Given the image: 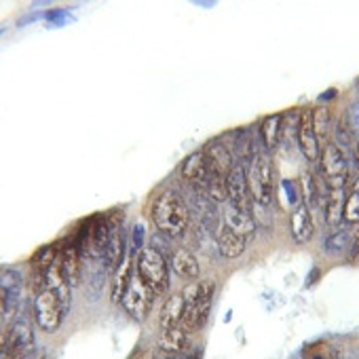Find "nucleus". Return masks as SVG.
<instances>
[{
    "instance_id": "0eeeda50",
    "label": "nucleus",
    "mask_w": 359,
    "mask_h": 359,
    "mask_svg": "<svg viewBox=\"0 0 359 359\" xmlns=\"http://www.w3.org/2000/svg\"><path fill=\"white\" fill-rule=\"evenodd\" d=\"M13 359L34 351V327L28 315H18L7 330V348Z\"/></svg>"
},
{
    "instance_id": "f3484780",
    "label": "nucleus",
    "mask_w": 359,
    "mask_h": 359,
    "mask_svg": "<svg viewBox=\"0 0 359 359\" xmlns=\"http://www.w3.org/2000/svg\"><path fill=\"white\" fill-rule=\"evenodd\" d=\"M203 152H205V156H208V161H210L214 171H218L222 175H229V171L235 165V154H233V150L226 144H222L220 140H214V142H210L205 146Z\"/></svg>"
},
{
    "instance_id": "79ce46f5",
    "label": "nucleus",
    "mask_w": 359,
    "mask_h": 359,
    "mask_svg": "<svg viewBox=\"0 0 359 359\" xmlns=\"http://www.w3.org/2000/svg\"><path fill=\"white\" fill-rule=\"evenodd\" d=\"M169 359H175V357H173V355H171V357H169Z\"/></svg>"
},
{
    "instance_id": "a211bd4d",
    "label": "nucleus",
    "mask_w": 359,
    "mask_h": 359,
    "mask_svg": "<svg viewBox=\"0 0 359 359\" xmlns=\"http://www.w3.org/2000/svg\"><path fill=\"white\" fill-rule=\"evenodd\" d=\"M184 311H187L184 296H182V294H171V296L163 302V309H161V315H158V325H161L163 330L177 327L180 323H182Z\"/></svg>"
},
{
    "instance_id": "9d476101",
    "label": "nucleus",
    "mask_w": 359,
    "mask_h": 359,
    "mask_svg": "<svg viewBox=\"0 0 359 359\" xmlns=\"http://www.w3.org/2000/svg\"><path fill=\"white\" fill-rule=\"evenodd\" d=\"M319 167L327 180H338V182H342L348 171V161H346L344 150H340L336 144H325L323 150L319 152Z\"/></svg>"
},
{
    "instance_id": "2f4dec72",
    "label": "nucleus",
    "mask_w": 359,
    "mask_h": 359,
    "mask_svg": "<svg viewBox=\"0 0 359 359\" xmlns=\"http://www.w3.org/2000/svg\"><path fill=\"white\" fill-rule=\"evenodd\" d=\"M325 252H330V254H338V252H344L346 248H348V235L344 233V231H336V233H332L327 239H325Z\"/></svg>"
},
{
    "instance_id": "5701e85b",
    "label": "nucleus",
    "mask_w": 359,
    "mask_h": 359,
    "mask_svg": "<svg viewBox=\"0 0 359 359\" xmlns=\"http://www.w3.org/2000/svg\"><path fill=\"white\" fill-rule=\"evenodd\" d=\"M131 269H133V258H131V254H127L125 258H123V262L114 269V279H112V292H110V300L112 302H121V298H123V294H125V290H127V285H129V279H131Z\"/></svg>"
},
{
    "instance_id": "7c9ffc66",
    "label": "nucleus",
    "mask_w": 359,
    "mask_h": 359,
    "mask_svg": "<svg viewBox=\"0 0 359 359\" xmlns=\"http://www.w3.org/2000/svg\"><path fill=\"white\" fill-rule=\"evenodd\" d=\"M342 220L348 222V224H359V193L351 191V193L344 197Z\"/></svg>"
},
{
    "instance_id": "bb28decb",
    "label": "nucleus",
    "mask_w": 359,
    "mask_h": 359,
    "mask_svg": "<svg viewBox=\"0 0 359 359\" xmlns=\"http://www.w3.org/2000/svg\"><path fill=\"white\" fill-rule=\"evenodd\" d=\"M313 125H315L317 140L323 142L332 131V110L327 106H317L313 110Z\"/></svg>"
},
{
    "instance_id": "cd10ccee",
    "label": "nucleus",
    "mask_w": 359,
    "mask_h": 359,
    "mask_svg": "<svg viewBox=\"0 0 359 359\" xmlns=\"http://www.w3.org/2000/svg\"><path fill=\"white\" fill-rule=\"evenodd\" d=\"M205 193L212 201H226L229 199V191H226V175L218 173L212 169V177L205 187Z\"/></svg>"
},
{
    "instance_id": "6e6552de",
    "label": "nucleus",
    "mask_w": 359,
    "mask_h": 359,
    "mask_svg": "<svg viewBox=\"0 0 359 359\" xmlns=\"http://www.w3.org/2000/svg\"><path fill=\"white\" fill-rule=\"evenodd\" d=\"M226 191H229L231 205H235V208H239V210H243L248 214H254V201H252V195H250L248 171H245L243 163L233 165V169L229 171V175H226Z\"/></svg>"
},
{
    "instance_id": "4468645a",
    "label": "nucleus",
    "mask_w": 359,
    "mask_h": 359,
    "mask_svg": "<svg viewBox=\"0 0 359 359\" xmlns=\"http://www.w3.org/2000/svg\"><path fill=\"white\" fill-rule=\"evenodd\" d=\"M222 218H224V226L233 233H237L239 237H243L248 241V237L254 235L256 231V220H254V214H248L235 205H226L224 212H222Z\"/></svg>"
},
{
    "instance_id": "f704fd0d",
    "label": "nucleus",
    "mask_w": 359,
    "mask_h": 359,
    "mask_svg": "<svg viewBox=\"0 0 359 359\" xmlns=\"http://www.w3.org/2000/svg\"><path fill=\"white\" fill-rule=\"evenodd\" d=\"M348 260H351V264H359V233L355 235V239H353V243H351Z\"/></svg>"
},
{
    "instance_id": "2eb2a0df",
    "label": "nucleus",
    "mask_w": 359,
    "mask_h": 359,
    "mask_svg": "<svg viewBox=\"0 0 359 359\" xmlns=\"http://www.w3.org/2000/svg\"><path fill=\"white\" fill-rule=\"evenodd\" d=\"M171 271H173L180 279L193 281V279L199 277L201 266H199L197 256H195L191 250H187V248H177V250H173V254H171Z\"/></svg>"
},
{
    "instance_id": "a878e982",
    "label": "nucleus",
    "mask_w": 359,
    "mask_h": 359,
    "mask_svg": "<svg viewBox=\"0 0 359 359\" xmlns=\"http://www.w3.org/2000/svg\"><path fill=\"white\" fill-rule=\"evenodd\" d=\"M57 254H60V243H51V245L41 248L32 256V275L34 277H45V273L57 262Z\"/></svg>"
},
{
    "instance_id": "ddd939ff",
    "label": "nucleus",
    "mask_w": 359,
    "mask_h": 359,
    "mask_svg": "<svg viewBox=\"0 0 359 359\" xmlns=\"http://www.w3.org/2000/svg\"><path fill=\"white\" fill-rule=\"evenodd\" d=\"M45 290L47 292H51L53 294V298L60 302V306H62V311L64 313H68V309H70V302H72V287H70V283L66 281V277L62 275V269H60V264L55 262L47 273H45Z\"/></svg>"
},
{
    "instance_id": "c9c22d12",
    "label": "nucleus",
    "mask_w": 359,
    "mask_h": 359,
    "mask_svg": "<svg viewBox=\"0 0 359 359\" xmlns=\"http://www.w3.org/2000/svg\"><path fill=\"white\" fill-rule=\"evenodd\" d=\"M0 323H9L7 321V292L0 287Z\"/></svg>"
},
{
    "instance_id": "9b49d317",
    "label": "nucleus",
    "mask_w": 359,
    "mask_h": 359,
    "mask_svg": "<svg viewBox=\"0 0 359 359\" xmlns=\"http://www.w3.org/2000/svg\"><path fill=\"white\" fill-rule=\"evenodd\" d=\"M180 173H182L184 180H189V182H193V184H197L199 189L205 191L210 177H212V165H210L205 152L199 150V152L189 154L184 158L182 167H180Z\"/></svg>"
},
{
    "instance_id": "39448f33",
    "label": "nucleus",
    "mask_w": 359,
    "mask_h": 359,
    "mask_svg": "<svg viewBox=\"0 0 359 359\" xmlns=\"http://www.w3.org/2000/svg\"><path fill=\"white\" fill-rule=\"evenodd\" d=\"M152 302H154L152 290L137 277V273H133L131 279H129V285H127V290H125V294H123V298H121L118 304L125 309V313L133 321H140L142 323L148 317V313L152 309Z\"/></svg>"
},
{
    "instance_id": "f03ea898",
    "label": "nucleus",
    "mask_w": 359,
    "mask_h": 359,
    "mask_svg": "<svg viewBox=\"0 0 359 359\" xmlns=\"http://www.w3.org/2000/svg\"><path fill=\"white\" fill-rule=\"evenodd\" d=\"M214 292H216V283L210 279H203L199 283L195 281V283L187 285V290L182 292L187 311H184L180 327H184L187 332H193V330H201L205 325L210 311H212Z\"/></svg>"
},
{
    "instance_id": "423d86ee",
    "label": "nucleus",
    "mask_w": 359,
    "mask_h": 359,
    "mask_svg": "<svg viewBox=\"0 0 359 359\" xmlns=\"http://www.w3.org/2000/svg\"><path fill=\"white\" fill-rule=\"evenodd\" d=\"M32 315H34V321L36 325L47 332V334H53L60 330L66 313L62 311L60 302L53 298L51 292H47L45 287L41 292L34 294V306H32Z\"/></svg>"
},
{
    "instance_id": "473e14b6",
    "label": "nucleus",
    "mask_w": 359,
    "mask_h": 359,
    "mask_svg": "<svg viewBox=\"0 0 359 359\" xmlns=\"http://www.w3.org/2000/svg\"><path fill=\"white\" fill-rule=\"evenodd\" d=\"M281 189H283V193H285L290 205L298 208V205L302 203V193H300V182H298V180H283V182H281Z\"/></svg>"
},
{
    "instance_id": "4c0bfd02",
    "label": "nucleus",
    "mask_w": 359,
    "mask_h": 359,
    "mask_svg": "<svg viewBox=\"0 0 359 359\" xmlns=\"http://www.w3.org/2000/svg\"><path fill=\"white\" fill-rule=\"evenodd\" d=\"M15 359H41V357L36 355V351H30V353H24V355H20Z\"/></svg>"
},
{
    "instance_id": "4be33fe9",
    "label": "nucleus",
    "mask_w": 359,
    "mask_h": 359,
    "mask_svg": "<svg viewBox=\"0 0 359 359\" xmlns=\"http://www.w3.org/2000/svg\"><path fill=\"white\" fill-rule=\"evenodd\" d=\"M218 250H220V254L224 256V258H239L241 254H243V250H245V239L243 237H239L237 233H233V231H229L226 226H222V229H218Z\"/></svg>"
},
{
    "instance_id": "b1692460",
    "label": "nucleus",
    "mask_w": 359,
    "mask_h": 359,
    "mask_svg": "<svg viewBox=\"0 0 359 359\" xmlns=\"http://www.w3.org/2000/svg\"><path fill=\"white\" fill-rule=\"evenodd\" d=\"M281 123H283V114H269L260 123L262 146L266 150H275L281 144Z\"/></svg>"
},
{
    "instance_id": "72a5a7b5",
    "label": "nucleus",
    "mask_w": 359,
    "mask_h": 359,
    "mask_svg": "<svg viewBox=\"0 0 359 359\" xmlns=\"http://www.w3.org/2000/svg\"><path fill=\"white\" fill-rule=\"evenodd\" d=\"M346 121H348V125L353 129L355 140H359V102L351 106V110L346 112Z\"/></svg>"
},
{
    "instance_id": "f257e3e1",
    "label": "nucleus",
    "mask_w": 359,
    "mask_h": 359,
    "mask_svg": "<svg viewBox=\"0 0 359 359\" xmlns=\"http://www.w3.org/2000/svg\"><path fill=\"white\" fill-rule=\"evenodd\" d=\"M152 222L167 237H182L189 226V208L175 191H163L150 205Z\"/></svg>"
},
{
    "instance_id": "a19ab883",
    "label": "nucleus",
    "mask_w": 359,
    "mask_h": 359,
    "mask_svg": "<svg viewBox=\"0 0 359 359\" xmlns=\"http://www.w3.org/2000/svg\"><path fill=\"white\" fill-rule=\"evenodd\" d=\"M41 359H51V357H41Z\"/></svg>"
},
{
    "instance_id": "412c9836",
    "label": "nucleus",
    "mask_w": 359,
    "mask_h": 359,
    "mask_svg": "<svg viewBox=\"0 0 359 359\" xmlns=\"http://www.w3.org/2000/svg\"><path fill=\"white\" fill-rule=\"evenodd\" d=\"M189 346V332L184 327H169L163 330L161 338H158V348L165 351L167 355H177L182 353Z\"/></svg>"
},
{
    "instance_id": "7ed1b4c3",
    "label": "nucleus",
    "mask_w": 359,
    "mask_h": 359,
    "mask_svg": "<svg viewBox=\"0 0 359 359\" xmlns=\"http://www.w3.org/2000/svg\"><path fill=\"white\" fill-rule=\"evenodd\" d=\"M250 195L256 208H271L275 195V171L266 154H254L248 169Z\"/></svg>"
},
{
    "instance_id": "ea45409f",
    "label": "nucleus",
    "mask_w": 359,
    "mask_h": 359,
    "mask_svg": "<svg viewBox=\"0 0 359 359\" xmlns=\"http://www.w3.org/2000/svg\"><path fill=\"white\" fill-rule=\"evenodd\" d=\"M0 359H13V357H11V355H9V353H7V351H5V353H3V355H0Z\"/></svg>"
},
{
    "instance_id": "20e7f679",
    "label": "nucleus",
    "mask_w": 359,
    "mask_h": 359,
    "mask_svg": "<svg viewBox=\"0 0 359 359\" xmlns=\"http://www.w3.org/2000/svg\"><path fill=\"white\" fill-rule=\"evenodd\" d=\"M135 273L154 296H161L169 290V264L158 250L142 248L135 258Z\"/></svg>"
},
{
    "instance_id": "aec40b11",
    "label": "nucleus",
    "mask_w": 359,
    "mask_h": 359,
    "mask_svg": "<svg viewBox=\"0 0 359 359\" xmlns=\"http://www.w3.org/2000/svg\"><path fill=\"white\" fill-rule=\"evenodd\" d=\"M292 235L298 243H309L313 239L315 226H313V218H311V210L304 205H298L292 214Z\"/></svg>"
},
{
    "instance_id": "37998d69",
    "label": "nucleus",
    "mask_w": 359,
    "mask_h": 359,
    "mask_svg": "<svg viewBox=\"0 0 359 359\" xmlns=\"http://www.w3.org/2000/svg\"><path fill=\"white\" fill-rule=\"evenodd\" d=\"M163 359H169V357H163Z\"/></svg>"
},
{
    "instance_id": "1a4fd4ad",
    "label": "nucleus",
    "mask_w": 359,
    "mask_h": 359,
    "mask_svg": "<svg viewBox=\"0 0 359 359\" xmlns=\"http://www.w3.org/2000/svg\"><path fill=\"white\" fill-rule=\"evenodd\" d=\"M57 264L62 269V275L70 283V287H76L81 283V277H83V256H81V250H79L74 237L60 241Z\"/></svg>"
},
{
    "instance_id": "f8f14e48",
    "label": "nucleus",
    "mask_w": 359,
    "mask_h": 359,
    "mask_svg": "<svg viewBox=\"0 0 359 359\" xmlns=\"http://www.w3.org/2000/svg\"><path fill=\"white\" fill-rule=\"evenodd\" d=\"M296 142H298L302 156H306L309 161L319 158V140H317L315 125H313V108H306L300 112V125H298Z\"/></svg>"
},
{
    "instance_id": "c756f323",
    "label": "nucleus",
    "mask_w": 359,
    "mask_h": 359,
    "mask_svg": "<svg viewBox=\"0 0 359 359\" xmlns=\"http://www.w3.org/2000/svg\"><path fill=\"white\" fill-rule=\"evenodd\" d=\"M298 125H300V112L298 110L285 112L281 123V140L292 142L294 137H298Z\"/></svg>"
},
{
    "instance_id": "dca6fc26",
    "label": "nucleus",
    "mask_w": 359,
    "mask_h": 359,
    "mask_svg": "<svg viewBox=\"0 0 359 359\" xmlns=\"http://www.w3.org/2000/svg\"><path fill=\"white\" fill-rule=\"evenodd\" d=\"M125 256H127V241H125L123 226H121V222L110 220V239H108V248L104 254V262L108 269L114 271L123 262Z\"/></svg>"
},
{
    "instance_id": "393cba45",
    "label": "nucleus",
    "mask_w": 359,
    "mask_h": 359,
    "mask_svg": "<svg viewBox=\"0 0 359 359\" xmlns=\"http://www.w3.org/2000/svg\"><path fill=\"white\" fill-rule=\"evenodd\" d=\"M323 212H325V222L330 226H338L342 222V210H344V193L342 187H334L323 203Z\"/></svg>"
},
{
    "instance_id": "6ab92c4d",
    "label": "nucleus",
    "mask_w": 359,
    "mask_h": 359,
    "mask_svg": "<svg viewBox=\"0 0 359 359\" xmlns=\"http://www.w3.org/2000/svg\"><path fill=\"white\" fill-rule=\"evenodd\" d=\"M300 193H302V203H304V208H315L319 201H321V197H327V193L330 191H325V187H323V182L321 180L313 173V171H306L304 175H302V180H300Z\"/></svg>"
},
{
    "instance_id": "e433bc0d",
    "label": "nucleus",
    "mask_w": 359,
    "mask_h": 359,
    "mask_svg": "<svg viewBox=\"0 0 359 359\" xmlns=\"http://www.w3.org/2000/svg\"><path fill=\"white\" fill-rule=\"evenodd\" d=\"M7 330H9V323H0V355L7 348Z\"/></svg>"
},
{
    "instance_id": "58836bf2",
    "label": "nucleus",
    "mask_w": 359,
    "mask_h": 359,
    "mask_svg": "<svg viewBox=\"0 0 359 359\" xmlns=\"http://www.w3.org/2000/svg\"><path fill=\"white\" fill-rule=\"evenodd\" d=\"M355 161L359 163V140L355 142Z\"/></svg>"
},
{
    "instance_id": "c85d7f7f",
    "label": "nucleus",
    "mask_w": 359,
    "mask_h": 359,
    "mask_svg": "<svg viewBox=\"0 0 359 359\" xmlns=\"http://www.w3.org/2000/svg\"><path fill=\"white\" fill-rule=\"evenodd\" d=\"M334 137H336V146L342 150V148H351L355 144V135H353V129L346 121V116H342L336 125H334Z\"/></svg>"
}]
</instances>
